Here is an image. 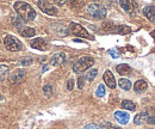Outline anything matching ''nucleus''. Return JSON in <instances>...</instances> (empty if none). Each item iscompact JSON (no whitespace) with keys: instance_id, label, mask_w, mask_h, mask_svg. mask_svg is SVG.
Instances as JSON below:
<instances>
[{"instance_id":"f3484780","label":"nucleus","mask_w":155,"mask_h":129,"mask_svg":"<svg viewBox=\"0 0 155 129\" xmlns=\"http://www.w3.org/2000/svg\"><path fill=\"white\" fill-rule=\"evenodd\" d=\"M11 19H12V24H13V25H16V26H17L19 30H21L23 28H25V26H24V24H25V20L21 18L19 15H17L16 17L13 16V17H12Z\"/></svg>"},{"instance_id":"f257e3e1","label":"nucleus","mask_w":155,"mask_h":129,"mask_svg":"<svg viewBox=\"0 0 155 129\" xmlns=\"http://www.w3.org/2000/svg\"><path fill=\"white\" fill-rule=\"evenodd\" d=\"M15 10L17 11V15H19L20 17L24 19L25 22L34 20L35 17H36V12H35V10H34L28 2L17 1V2L15 4Z\"/></svg>"},{"instance_id":"473e14b6","label":"nucleus","mask_w":155,"mask_h":129,"mask_svg":"<svg viewBox=\"0 0 155 129\" xmlns=\"http://www.w3.org/2000/svg\"><path fill=\"white\" fill-rule=\"evenodd\" d=\"M154 75H155V72H154Z\"/></svg>"},{"instance_id":"412c9836","label":"nucleus","mask_w":155,"mask_h":129,"mask_svg":"<svg viewBox=\"0 0 155 129\" xmlns=\"http://www.w3.org/2000/svg\"><path fill=\"white\" fill-rule=\"evenodd\" d=\"M146 117H147V114H146V112H140V114H137L135 116V118H134L135 124H137V126H138V124H142Z\"/></svg>"},{"instance_id":"cd10ccee","label":"nucleus","mask_w":155,"mask_h":129,"mask_svg":"<svg viewBox=\"0 0 155 129\" xmlns=\"http://www.w3.org/2000/svg\"><path fill=\"white\" fill-rule=\"evenodd\" d=\"M109 54L112 56L114 59H118V57H119V52H118L117 49H115V48H114V49H110V50H109Z\"/></svg>"},{"instance_id":"c85d7f7f","label":"nucleus","mask_w":155,"mask_h":129,"mask_svg":"<svg viewBox=\"0 0 155 129\" xmlns=\"http://www.w3.org/2000/svg\"><path fill=\"white\" fill-rule=\"evenodd\" d=\"M73 89H74V80L73 79H68V81H67V90L72 91Z\"/></svg>"},{"instance_id":"5701e85b","label":"nucleus","mask_w":155,"mask_h":129,"mask_svg":"<svg viewBox=\"0 0 155 129\" xmlns=\"http://www.w3.org/2000/svg\"><path fill=\"white\" fill-rule=\"evenodd\" d=\"M1 80H5V78H7V74H8V67L5 66V65H1Z\"/></svg>"},{"instance_id":"393cba45","label":"nucleus","mask_w":155,"mask_h":129,"mask_svg":"<svg viewBox=\"0 0 155 129\" xmlns=\"http://www.w3.org/2000/svg\"><path fill=\"white\" fill-rule=\"evenodd\" d=\"M85 79H86V78L82 76V75L78 78V87H79L80 90H82V87H84V85H85Z\"/></svg>"},{"instance_id":"39448f33","label":"nucleus","mask_w":155,"mask_h":129,"mask_svg":"<svg viewBox=\"0 0 155 129\" xmlns=\"http://www.w3.org/2000/svg\"><path fill=\"white\" fill-rule=\"evenodd\" d=\"M69 30L73 35H77V36L84 37V38H91V35L88 34V31L80 24H77V23H71L69 25Z\"/></svg>"},{"instance_id":"0eeeda50","label":"nucleus","mask_w":155,"mask_h":129,"mask_svg":"<svg viewBox=\"0 0 155 129\" xmlns=\"http://www.w3.org/2000/svg\"><path fill=\"white\" fill-rule=\"evenodd\" d=\"M30 46L35 49H38V50H47L48 48V43L45 39L43 38H35V39H31L30 42Z\"/></svg>"},{"instance_id":"2eb2a0df","label":"nucleus","mask_w":155,"mask_h":129,"mask_svg":"<svg viewBox=\"0 0 155 129\" xmlns=\"http://www.w3.org/2000/svg\"><path fill=\"white\" fill-rule=\"evenodd\" d=\"M119 4H120V7H123L124 11H127V12H133V11H134V7L136 6L135 2H133V1H128V0L119 1Z\"/></svg>"},{"instance_id":"7ed1b4c3","label":"nucleus","mask_w":155,"mask_h":129,"mask_svg":"<svg viewBox=\"0 0 155 129\" xmlns=\"http://www.w3.org/2000/svg\"><path fill=\"white\" fill-rule=\"evenodd\" d=\"M87 11H88V15L90 16H92L93 18L96 19H99V20H101V19H104L106 17V8L101 4L93 2V4L88 5Z\"/></svg>"},{"instance_id":"6ab92c4d","label":"nucleus","mask_w":155,"mask_h":129,"mask_svg":"<svg viewBox=\"0 0 155 129\" xmlns=\"http://www.w3.org/2000/svg\"><path fill=\"white\" fill-rule=\"evenodd\" d=\"M122 108H123V109H125V110L134 111L136 109V105H135V103H133V102H130V100L125 99V100H123V102H122Z\"/></svg>"},{"instance_id":"423d86ee","label":"nucleus","mask_w":155,"mask_h":129,"mask_svg":"<svg viewBox=\"0 0 155 129\" xmlns=\"http://www.w3.org/2000/svg\"><path fill=\"white\" fill-rule=\"evenodd\" d=\"M38 7L47 15L49 16H56L58 12V8L54 6V4L51 2H48V1H38L37 2Z\"/></svg>"},{"instance_id":"6e6552de","label":"nucleus","mask_w":155,"mask_h":129,"mask_svg":"<svg viewBox=\"0 0 155 129\" xmlns=\"http://www.w3.org/2000/svg\"><path fill=\"white\" fill-rule=\"evenodd\" d=\"M64 60H66V54L64 53H56V54H54V55L51 56V59H50V65L51 66H54V67H58V66H61L63 62H64Z\"/></svg>"},{"instance_id":"1a4fd4ad","label":"nucleus","mask_w":155,"mask_h":129,"mask_svg":"<svg viewBox=\"0 0 155 129\" xmlns=\"http://www.w3.org/2000/svg\"><path fill=\"white\" fill-rule=\"evenodd\" d=\"M103 79L105 81V84L110 87V89H115L116 87V79L114 76V74L111 73V71H106L104 75H103Z\"/></svg>"},{"instance_id":"a878e982","label":"nucleus","mask_w":155,"mask_h":129,"mask_svg":"<svg viewBox=\"0 0 155 129\" xmlns=\"http://www.w3.org/2000/svg\"><path fill=\"white\" fill-rule=\"evenodd\" d=\"M32 62H34V60H32L31 57H26V59H23V60H21V65L25 66V67L29 66V65H31Z\"/></svg>"},{"instance_id":"aec40b11","label":"nucleus","mask_w":155,"mask_h":129,"mask_svg":"<svg viewBox=\"0 0 155 129\" xmlns=\"http://www.w3.org/2000/svg\"><path fill=\"white\" fill-rule=\"evenodd\" d=\"M97 74H98V70H97V68H92V70H90V71L86 73L85 78H86L88 81H93V80L96 79Z\"/></svg>"},{"instance_id":"dca6fc26","label":"nucleus","mask_w":155,"mask_h":129,"mask_svg":"<svg viewBox=\"0 0 155 129\" xmlns=\"http://www.w3.org/2000/svg\"><path fill=\"white\" fill-rule=\"evenodd\" d=\"M116 70L120 75H127V74L130 73V71H131L130 66L127 65V63H120V65H118L116 67Z\"/></svg>"},{"instance_id":"20e7f679","label":"nucleus","mask_w":155,"mask_h":129,"mask_svg":"<svg viewBox=\"0 0 155 129\" xmlns=\"http://www.w3.org/2000/svg\"><path fill=\"white\" fill-rule=\"evenodd\" d=\"M4 43L6 46V48L11 52H18L23 48V44L18 38H16L15 36H11V35H6L4 37Z\"/></svg>"},{"instance_id":"a211bd4d","label":"nucleus","mask_w":155,"mask_h":129,"mask_svg":"<svg viewBox=\"0 0 155 129\" xmlns=\"http://www.w3.org/2000/svg\"><path fill=\"white\" fill-rule=\"evenodd\" d=\"M20 35L24 37H32L35 34H36V30L34 28H29V26H25L21 30H19Z\"/></svg>"},{"instance_id":"ddd939ff","label":"nucleus","mask_w":155,"mask_h":129,"mask_svg":"<svg viewBox=\"0 0 155 129\" xmlns=\"http://www.w3.org/2000/svg\"><path fill=\"white\" fill-rule=\"evenodd\" d=\"M147 87H148V85H147V83L144 80H137L135 83V85H134V90L137 93H141L143 92V91H146Z\"/></svg>"},{"instance_id":"7c9ffc66","label":"nucleus","mask_w":155,"mask_h":129,"mask_svg":"<svg viewBox=\"0 0 155 129\" xmlns=\"http://www.w3.org/2000/svg\"><path fill=\"white\" fill-rule=\"evenodd\" d=\"M106 128H107V129H122L120 127H117V126H112V124H110V123H107V124H106Z\"/></svg>"},{"instance_id":"f03ea898","label":"nucleus","mask_w":155,"mask_h":129,"mask_svg":"<svg viewBox=\"0 0 155 129\" xmlns=\"http://www.w3.org/2000/svg\"><path fill=\"white\" fill-rule=\"evenodd\" d=\"M93 63H94V60L91 56H82L73 65V71L75 73H81V72L86 71L87 68L92 67Z\"/></svg>"},{"instance_id":"9d476101","label":"nucleus","mask_w":155,"mask_h":129,"mask_svg":"<svg viewBox=\"0 0 155 129\" xmlns=\"http://www.w3.org/2000/svg\"><path fill=\"white\" fill-rule=\"evenodd\" d=\"M115 118H116L120 124H127V123L129 122V118H130V117H129V115H128L127 112L118 110L115 112Z\"/></svg>"},{"instance_id":"f8f14e48","label":"nucleus","mask_w":155,"mask_h":129,"mask_svg":"<svg viewBox=\"0 0 155 129\" xmlns=\"http://www.w3.org/2000/svg\"><path fill=\"white\" fill-rule=\"evenodd\" d=\"M143 15L150 22L155 23V6H147L143 8Z\"/></svg>"},{"instance_id":"9b49d317","label":"nucleus","mask_w":155,"mask_h":129,"mask_svg":"<svg viewBox=\"0 0 155 129\" xmlns=\"http://www.w3.org/2000/svg\"><path fill=\"white\" fill-rule=\"evenodd\" d=\"M24 78H25V71L24 70H17L11 75V81L18 84V83H21L24 80Z\"/></svg>"},{"instance_id":"c756f323","label":"nucleus","mask_w":155,"mask_h":129,"mask_svg":"<svg viewBox=\"0 0 155 129\" xmlns=\"http://www.w3.org/2000/svg\"><path fill=\"white\" fill-rule=\"evenodd\" d=\"M147 122L149 124H155V116H148L147 117Z\"/></svg>"},{"instance_id":"4468645a","label":"nucleus","mask_w":155,"mask_h":129,"mask_svg":"<svg viewBox=\"0 0 155 129\" xmlns=\"http://www.w3.org/2000/svg\"><path fill=\"white\" fill-rule=\"evenodd\" d=\"M118 84H119V87L122 90H124V91H128V90H130L133 87L131 81L129 79H127V78H120L119 81H118Z\"/></svg>"},{"instance_id":"bb28decb","label":"nucleus","mask_w":155,"mask_h":129,"mask_svg":"<svg viewBox=\"0 0 155 129\" xmlns=\"http://www.w3.org/2000/svg\"><path fill=\"white\" fill-rule=\"evenodd\" d=\"M84 129H104V128L101 126H99V124H96V123H90V124H87Z\"/></svg>"},{"instance_id":"b1692460","label":"nucleus","mask_w":155,"mask_h":129,"mask_svg":"<svg viewBox=\"0 0 155 129\" xmlns=\"http://www.w3.org/2000/svg\"><path fill=\"white\" fill-rule=\"evenodd\" d=\"M104 94H105V86L103 84H100L98 86L97 91H96V96L97 97H104Z\"/></svg>"},{"instance_id":"4be33fe9","label":"nucleus","mask_w":155,"mask_h":129,"mask_svg":"<svg viewBox=\"0 0 155 129\" xmlns=\"http://www.w3.org/2000/svg\"><path fill=\"white\" fill-rule=\"evenodd\" d=\"M43 92H44V96L47 98H51V96H53V87H51V85H44L43 86Z\"/></svg>"},{"instance_id":"2f4dec72","label":"nucleus","mask_w":155,"mask_h":129,"mask_svg":"<svg viewBox=\"0 0 155 129\" xmlns=\"http://www.w3.org/2000/svg\"><path fill=\"white\" fill-rule=\"evenodd\" d=\"M47 70H48V66H43V67H42V72H45Z\"/></svg>"}]
</instances>
